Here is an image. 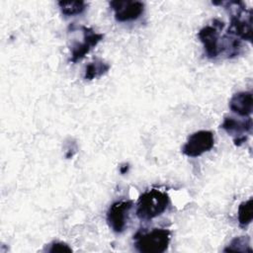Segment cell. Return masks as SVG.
<instances>
[{
    "mask_svg": "<svg viewBox=\"0 0 253 253\" xmlns=\"http://www.w3.org/2000/svg\"><path fill=\"white\" fill-rule=\"evenodd\" d=\"M169 196L158 189H150L142 193L136 204V216L141 220H150L162 214L169 205Z\"/></svg>",
    "mask_w": 253,
    "mask_h": 253,
    "instance_id": "1",
    "label": "cell"
},
{
    "mask_svg": "<svg viewBox=\"0 0 253 253\" xmlns=\"http://www.w3.org/2000/svg\"><path fill=\"white\" fill-rule=\"evenodd\" d=\"M170 238L171 232L166 228L138 230L133 235V245L140 253H163L169 246Z\"/></svg>",
    "mask_w": 253,
    "mask_h": 253,
    "instance_id": "2",
    "label": "cell"
},
{
    "mask_svg": "<svg viewBox=\"0 0 253 253\" xmlns=\"http://www.w3.org/2000/svg\"><path fill=\"white\" fill-rule=\"evenodd\" d=\"M224 28V23L218 19H213L211 25L203 27L198 37L202 42L205 53L209 58H215L219 54V37Z\"/></svg>",
    "mask_w": 253,
    "mask_h": 253,
    "instance_id": "3",
    "label": "cell"
},
{
    "mask_svg": "<svg viewBox=\"0 0 253 253\" xmlns=\"http://www.w3.org/2000/svg\"><path fill=\"white\" fill-rule=\"evenodd\" d=\"M214 144V136L211 130H198L192 133L182 147V152L189 157H198L210 151Z\"/></svg>",
    "mask_w": 253,
    "mask_h": 253,
    "instance_id": "4",
    "label": "cell"
},
{
    "mask_svg": "<svg viewBox=\"0 0 253 253\" xmlns=\"http://www.w3.org/2000/svg\"><path fill=\"white\" fill-rule=\"evenodd\" d=\"M82 34V41L75 42L70 47L71 56L70 61L75 63L82 59L93 47H95L102 40L103 34L96 33L93 29L86 26H79Z\"/></svg>",
    "mask_w": 253,
    "mask_h": 253,
    "instance_id": "5",
    "label": "cell"
},
{
    "mask_svg": "<svg viewBox=\"0 0 253 253\" xmlns=\"http://www.w3.org/2000/svg\"><path fill=\"white\" fill-rule=\"evenodd\" d=\"M132 205V201H118L111 205L107 211V221L114 232L122 233L125 230Z\"/></svg>",
    "mask_w": 253,
    "mask_h": 253,
    "instance_id": "6",
    "label": "cell"
},
{
    "mask_svg": "<svg viewBox=\"0 0 253 253\" xmlns=\"http://www.w3.org/2000/svg\"><path fill=\"white\" fill-rule=\"evenodd\" d=\"M110 6L115 12V19L118 22H129L137 20L144 11V4L140 1L115 0Z\"/></svg>",
    "mask_w": 253,
    "mask_h": 253,
    "instance_id": "7",
    "label": "cell"
},
{
    "mask_svg": "<svg viewBox=\"0 0 253 253\" xmlns=\"http://www.w3.org/2000/svg\"><path fill=\"white\" fill-rule=\"evenodd\" d=\"M220 127L224 129L228 134L233 135L234 139L242 136H246L245 133L251 134L252 132V119L248 117L244 121L236 120L233 117L225 116Z\"/></svg>",
    "mask_w": 253,
    "mask_h": 253,
    "instance_id": "8",
    "label": "cell"
},
{
    "mask_svg": "<svg viewBox=\"0 0 253 253\" xmlns=\"http://www.w3.org/2000/svg\"><path fill=\"white\" fill-rule=\"evenodd\" d=\"M253 96L251 92L242 91L235 93L229 100V109L240 117H250L252 114Z\"/></svg>",
    "mask_w": 253,
    "mask_h": 253,
    "instance_id": "9",
    "label": "cell"
},
{
    "mask_svg": "<svg viewBox=\"0 0 253 253\" xmlns=\"http://www.w3.org/2000/svg\"><path fill=\"white\" fill-rule=\"evenodd\" d=\"M110 64L105 62L102 59L96 58L85 66L84 70V79L93 80L100 78L104 74H106L110 69Z\"/></svg>",
    "mask_w": 253,
    "mask_h": 253,
    "instance_id": "10",
    "label": "cell"
},
{
    "mask_svg": "<svg viewBox=\"0 0 253 253\" xmlns=\"http://www.w3.org/2000/svg\"><path fill=\"white\" fill-rule=\"evenodd\" d=\"M58 6L60 11L65 16H74L83 13L86 9V3L82 0L79 1H59Z\"/></svg>",
    "mask_w": 253,
    "mask_h": 253,
    "instance_id": "11",
    "label": "cell"
},
{
    "mask_svg": "<svg viewBox=\"0 0 253 253\" xmlns=\"http://www.w3.org/2000/svg\"><path fill=\"white\" fill-rule=\"evenodd\" d=\"M253 200L250 198L248 201L242 202L238 207V222L242 227L247 226L253 218V211H252Z\"/></svg>",
    "mask_w": 253,
    "mask_h": 253,
    "instance_id": "12",
    "label": "cell"
},
{
    "mask_svg": "<svg viewBox=\"0 0 253 253\" xmlns=\"http://www.w3.org/2000/svg\"><path fill=\"white\" fill-rule=\"evenodd\" d=\"M224 252H252L250 248V240L248 236H238L231 240Z\"/></svg>",
    "mask_w": 253,
    "mask_h": 253,
    "instance_id": "13",
    "label": "cell"
},
{
    "mask_svg": "<svg viewBox=\"0 0 253 253\" xmlns=\"http://www.w3.org/2000/svg\"><path fill=\"white\" fill-rule=\"evenodd\" d=\"M48 252L50 253H57V252H71L72 249L64 242H59V241H53L52 243L49 244V248L47 249Z\"/></svg>",
    "mask_w": 253,
    "mask_h": 253,
    "instance_id": "14",
    "label": "cell"
}]
</instances>
